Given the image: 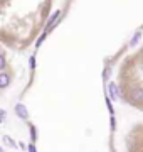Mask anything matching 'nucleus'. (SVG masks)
Instances as JSON below:
<instances>
[{
	"mask_svg": "<svg viewBox=\"0 0 143 152\" xmlns=\"http://www.w3.org/2000/svg\"><path fill=\"white\" fill-rule=\"evenodd\" d=\"M15 115H17V117H20L22 120H27L29 118V112H27V108H25L22 103H17L15 105Z\"/></svg>",
	"mask_w": 143,
	"mask_h": 152,
	"instance_id": "nucleus-1",
	"label": "nucleus"
},
{
	"mask_svg": "<svg viewBox=\"0 0 143 152\" xmlns=\"http://www.w3.org/2000/svg\"><path fill=\"white\" fill-rule=\"evenodd\" d=\"M9 85H10V76L7 75V73H0V90L7 88Z\"/></svg>",
	"mask_w": 143,
	"mask_h": 152,
	"instance_id": "nucleus-2",
	"label": "nucleus"
},
{
	"mask_svg": "<svg viewBox=\"0 0 143 152\" xmlns=\"http://www.w3.org/2000/svg\"><path fill=\"white\" fill-rule=\"evenodd\" d=\"M131 100L135 102V103H142V102H143V91H142V90H133Z\"/></svg>",
	"mask_w": 143,
	"mask_h": 152,
	"instance_id": "nucleus-3",
	"label": "nucleus"
},
{
	"mask_svg": "<svg viewBox=\"0 0 143 152\" xmlns=\"http://www.w3.org/2000/svg\"><path fill=\"white\" fill-rule=\"evenodd\" d=\"M4 142H5V144H7V145H9V147H12V149H15V142H14V140H12V139H10V137H4Z\"/></svg>",
	"mask_w": 143,
	"mask_h": 152,
	"instance_id": "nucleus-4",
	"label": "nucleus"
},
{
	"mask_svg": "<svg viewBox=\"0 0 143 152\" xmlns=\"http://www.w3.org/2000/svg\"><path fill=\"white\" fill-rule=\"evenodd\" d=\"M110 93H111V98H113V100H115V98H118V91H116L115 85H110Z\"/></svg>",
	"mask_w": 143,
	"mask_h": 152,
	"instance_id": "nucleus-5",
	"label": "nucleus"
},
{
	"mask_svg": "<svg viewBox=\"0 0 143 152\" xmlns=\"http://www.w3.org/2000/svg\"><path fill=\"white\" fill-rule=\"evenodd\" d=\"M37 132H35V127H32L30 125V139H32V142H35V139H37V135H35Z\"/></svg>",
	"mask_w": 143,
	"mask_h": 152,
	"instance_id": "nucleus-6",
	"label": "nucleus"
},
{
	"mask_svg": "<svg viewBox=\"0 0 143 152\" xmlns=\"http://www.w3.org/2000/svg\"><path fill=\"white\" fill-rule=\"evenodd\" d=\"M29 66H30V69H34V68H35V54L30 56V59H29Z\"/></svg>",
	"mask_w": 143,
	"mask_h": 152,
	"instance_id": "nucleus-7",
	"label": "nucleus"
},
{
	"mask_svg": "<svg viewBox=\"0 0 143 152\" xmlns=\"http://www.w3.org/2000/svg\"><path fill=\"white\" fill-rule=\"evenodd\" d=\"M7 66V61H5V58H4V54H0V71L4 69Z\"/></svg>",
	"mask_w": 143,
	"mask_h": 152,
	"instance_id": "nucleus-8",
	"label": "nucleus"
},
{
	"mask_svg": "<svg viewBox=\"0 0 143 152\" xmlns=\"http://www.w3.org/2000/svg\"><path fill=\"white\" fill-rule=\"evenodd\" d=\"M27 149H29V152H37V151H35V145H34V144H30Z\"/></svg>",
	"mask_w": 143,
	"mask_h": 152,
	"instance_id": "nucleus-9",
	"label": "nucleus"
},
{
	"mask_svg": "<svg viewBox=\"0 0 143 152\" xmlns=\"http://www.w3.org/2000/svg\"><path fill=\"white\" fill-rule=\"evenodd\" d=\"M5 112H4V110H0V120H2V122H4V118H5Z\"/></svg>",
	"mask_w": 143,
	"mask_h": 152,
	"instance_id": "nucleus-10",
	"label": "nucleus"
},
{
	"mask_svg": "<svg viewBox=\"0 0 143 152\" xmlns=\"http://www.w3.org/2000/svg\"><path fill=\"white\" fill-rule=\"evenodd\" d=\"M0 152H5V151H4V147H2V145H0Z\"/></svg>",
	"mask_w": 143,
	"mask_h": 152,
	"instance_id": "nucleus-11",
	"label": "nucleus"
},
{
	"mask_svg": "<svg viewBox=\"0 0 143 152\" xmlns=\"http://www.w3.org/2000/svg\"><path fill=\"white\" fill-rule=\"evenodd\" d=\"M0 124H2V120H0Z\"/></svg>",
	"mask_w": 143,
	"mask_h": 152,
	"instance_id": "nucleus-12",
	"label": "nucleus"
}]
</instances>
